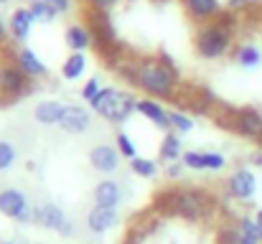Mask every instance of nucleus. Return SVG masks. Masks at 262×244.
Wrapping results in <instances>:
<instances>
[{"mask_svg":"<svg viewBox=\"0 0 262 244\" xmlns=\"http://www.w3.org/2000/svg\"><path fill=\"white\" fill-rule=\"evenodd\" d=\"M135 89H140L145 97H153V99H173L176 102L181 89H183V81H181L173 59L168 54L138 59Z\"/></svg>","mask_w":262,"mask_h":244,"instance_id":"obj_1","label":"nucleus"},{"mask_svg":"<svg viewBox=\"0 0 262 244\" xmlns=\"http://www.w3.org/2000/svg\"><path fill=\"white\" fill-rule=\"evenodd\" d=\"M237 23H239V13L222 10V15L216 20H209V23L199 26L196 36H193L196 56L204 59V61H219L227 54H232L234 51V38H237Z\"/></svg>","mask_w":262,"mask_h":244,"instance_id":"obj_2","label":"nucleus"},{"mask_svg":"<svg viewBox=\"0 0 262 244\" xmlns=\"http://www.w3.org/2000/svg\"><path fill=\"white\" fill-rule=\"evenodd\" d=\"M211 196L201 188H166L156 196V209L188 224H201L211 214Z\"/></svg>","mask_w":262,"mask_h":244,"instance_id":"obj_3","label":"nucleus"},{"mask_svg":"<svg viewBox=\"0 0 262 244\" xmlns=\"http://www.w3.org/2000/svg\"><path fill=\"white\" fill-rule=\"evenodd\" d=\"M214 122L222 130H229V132H234L245 140H252V143L262 145V112L255 107H229V104H224L214 115Z\"/></svg>","mask_w":262,"mask_h":244,"instance_id":"obj_4","label":"nucleus"},{"mask_svg":"<svg viewBox=\"0 0 262 244\" xmlns=\"http://www.w3.org/2000/svg\"><path fill=\"white\" fill-rule=\"evenodd\" d=\"M89 107L110 125H125L133 117V112H138V99L127 92H120L117 86H102L99 94L89 102Z\"/></svg>","mask_w":262,"mask_h":244,"instance_id":"obj_5","label":"nucleus"},{"mask_svg":"<svg viewBox=\"0 0 262 244\" xmlns=\"http://www.w3.org/2000/svg\"><path fill=\"white\" fill-rule=\"evenodd\" d=\"M31 77H26V72L13 61V59H0V99L15 102L20 99L26 92H31Z\"/></svg>","mask_w":262,"mask_h":244,"instance_id":"obj_6","label":"nucleus"},{"mask_svg":"<svg viewBox=\"0 0 262 244\" xmlns=\"http://www.w3.org/2000/svg\"><path fill=\"white\" fill-rule=\"evenodd\" d=\"M0 214L13 219L15 224H33V206L20 188H3L0 191Z\"/></svg>","mask_w":262,"mask_h":244,"instance_id":"obj_7","label":"nucleus"},{"mask_svg":"<svg viewBox=\"0 0 262 244\" xmlns=\"http://www.w3.org/2000/svg\"><path fill=\"white\" fill-rule=\"evenodd\" d=\"M227 193L237 201H252L255 193H257V175L252 168L247 165H239L229 173L227 178Z\"/></svg>","mask_w":262,"mask_h":244,"instance_id":"obj_8","label":"nucleus"},{"mask_svg":"<svg viewBox=\"0 0 262 244\" xmlns=\"http://www.w3.org/2000/svg\"><path fill=\"white\" fill-rule=\"evenodd\" d=\"M181 163L186 165V170H224L227 158L219 150H183Z\"/></svg>","mask_w":262,"mask_h":244,"instance_id":"obj_9","label":"nucleus"},{"mask_svg":"<svg viewBox=\"0 0 262 244\" xmlns=\"http://www.w3.org/2000/svg\"><path fill=\"white\" fill-rule=\"evenodd\" d=\"M120 161H122V156H120V150L115 145L99 143V145H94L89 150V165L97 173H102V175H112L120 168Z\"/></svg>","mask_w":262,"mask_h":244,"instance_id":"obj_10","label":"nucleus"},{"mask_svg":"<svg viewBox=\"0 0 262 244\" xmlns=\"http://www.w3.org/2000/svg\"><path fill=\"white\" fill-rule=\"evenodd\" d=\"M33 23H36V15H33V10H31L28 5L15 8V10L10 13V18H8V31H10V38H13L18 46H23V43L28 41L31 31H33Z\"/></svg>","mask_w":262,"mask_h":244,"instance_id":"obj_11","label":"nucleus"},{"mask_svg":"<svg viewBox=\"0 0 262 244\" xmlns=\"http://www.w3.org/2000/svg\"><path fill=\"white\" fill-rule=\"evenodd\" d=\"M186 15L196 23V26H204L209 20H216L224 10L222 0H181Z\"/></svg>","mask_w":262,"mask_h":244,"instance_id":"obj_12","label":"nucleus"},{"mask_svg":"<svg viewBox=\"0 0 262 244\" xmlns=\"http://www.w3.org/2000/svg\"><path fill=\"white\" fill-rule=\"evenodd\" d=\"M67 214L59 204H51V201H43L33 209V224L49 229V232H61V227L67 224Z\"/></svg>","mask_w":262,"mask_h":244,"instance_id":"obj_13","label":"nucleus"},{"mask_svg":"<svg viewBox=\"0 0 262 244\" xmlns=\"http://www.w3.org/2000/svg\"><path fill=\"white\" fill-rule=\"evenodd\" d=\"M13 61L26 72V77H31V79H43V77H49V66L41 61V56L31 49V46H18L15 49V56H13Z\"/></svg>","mask_w":262,"mask_h":244,"instance_id":"obj_14","label":"nucleus"},{"mask_svg":"<svg viewBox=\"0 0 262 244\" xmlns=\"http://www.w3.org/2000/svg\"><path fill=\"white\" fill-rule=\"evenodd\" d=\"M59 127L64 132H69V135H82V132H87L89 127H92V115L82 104H67Z\"/></svg>","mask_w":262,"mask_h":244,"instance_id":"obj_15","label":"nucleus"},{"mask_svg":"<svg viewBox=\"0 0 262 244\" xmlns=\"http://www.w3.org/2000/svg\"><path fill=\"white\" fill-rule=\"evenodd\" d=\"M120 224V214L117 209H107V206H92L87 214V229L92 234H107L110 229H115Z\"/></svg>","mask_w":262,"mask_h":244,"instance_id":"obj_16","label":"nucleus"},{"mask_svg":"<svg viewBox=\"0 0 262 244\" xmlns=\"http://www.w3.org/2000/svg\"><path fill=\"white\" fill-rule=\"evenodd\" d=\"M64 109H67V104L59 102V99H41L33 107V120L43 127H59V122L64 117Z\"/></svg>","mask_w":262,"mask_h":244,"instance_id":"obj_17","label":"nucleus"},{"mask_svg":"<svg viewBox=\"0 0 262 244\" xmlns=\"http://www.w3.org/2000/svg\"><path fill=\"white\" fill-rule=\"evenodd\" d=\"M92 198H94V206H107V209H117L122 204V186L112 178H104L94 186L92 191Z\"/></svg>","mask_w":262,"mask_h":244,"instance_id":"obj_18","label":"nucleus"},{"mask_svg":"<svg viewBox=\"0 0 262 244\" xmlns=\"http://www.w3.org/2000/svg\"><path fill=\"white\" fill-rule=\"evenodd\" d=\"M138 115H143L158 130H168V109L161 104V99H153V97L138 99Z\"/></svg>","mask_w":262,"mask_h":244,"instance_id":"obj_19","label":"nucleus"},{"mask_svg":"<svg viewBox=\"0 0 262 244\" xmlns=\"http://www.w3.org/2000/svg\"><path fill=\"white\" fill-rule=\"evenodd\" d=\"M64 43L72 51H82L84 54L87 49H94V36H92L89 26H84V23H72L64 31Z\"/></svg>","mask_w":262,"mask_h":244,"instance_id":"obj_20","label":"nucleus"},{"mask_svg":"<svg viewBox=\"0 0 262 244\" xmlns=\"http://www.w3.org/2000/svg\"><path fill=\"white\" fill-rule=\"evenodd\" d=\"M232 61L242 69H257L262 64V49L255 46V43H237L234 51L229 54Z\"/></svg>","mask_w":262,"mask_h":244,"instance_id":"obj_21","label":"nucleus"},{"mask_svg":"<svg viewBox=\"0 0 262 244\" xmlns=\"http://www.w3.org/2000/svg\"><path fill=\"white\" fill-rule=\"evenodd\" d=\"M158 158L166 163H178L183 158V145H181V138H178V132L173 130H166V135H163V140H161V145H158Z\"/></svg>","mask_w":262,"mask_h":244,"instance_id":"obj_22","label":"nucleus"},{"mask_svg":"<svg viewBox=\"0 0 262 244\" xmlns=\"http://www.w3.org/2000/svg\"><path fill=\"white\" fill-rule=\"evenodd\" d=\"M84 72H87V56L82 51H72L61 64V77L67 81H77Z\"/></svg>","mask_w":262,"mask_h":244,"instance_id":"obj_23","label":"nucleus"},{"mask_svg":"<svg viewBox=\"0 0 262 244\" xmlns=\"http://www.w3.org/2000/svg\"><path fill=\"white\" fill-rule=\"evenodd\" d=\"M237 227H239V244H262L260 224L255 216H239Z\"/></svg>","mask_w":262,"mask_h":244,"instance_id":"obj_24","label":"nucleus"},{"mask_svg":"<svg viewBox=\"0 0 262 244\" xmlns=\"http://www.w3.org/2000/svg\"><path fill=\"white\" fill-rule=\"evenodd\" d=\"M168 130H173L178 135H186L193 130V117L183 109H168Z\"/></svg>","mask_w":262,"mask_h":244,"instance_id":"obj_25","label":"nucleus"},{"mask_svg":"<svg viewBox=\"0 0 262 244\" xmlns=\"http://www.w3.org/2000/svg\"><path fill=\"white\" fill-rule=\"evenodd\" d=\"M31 10H33V15H36V23H54L61 13L49 3V0H36V3H31L28 5Z\"/></svg>","mask_w":262,"mask_h":244,"instance_id":"obj_26","label":"nucleus"},{"mask_svg":"<svg viewBox=\"0 0 262 244\" xmlns=\"http://www.w3.org/2000/svg\"><path fill=\"white\" fill-rule=\"evenodd\" d=\"M130 170L138 175V178H156L158 175V163L153 158H133L130 161Z\"/></svg>","mask_w":262,"mask_h":244,"instance_id":"obj_27","label":"nucleus"},{"mask_svg":"<svg viewBox=\"0 0 262 244\" xmlns=\"http://www.w3.org/2000/svg\"><path fill=\"white\" fill-rule=\"evenodd\" d=\"M115 148H117V150H120V156H122V158H127V161L138 158V148H135L133 138H130L125 130H120V132L115 135Z\"/></svg>","mask_w":262,"mask_h":244,"instance_id":"obj_28","label":"nucleus"},{"mask_svg":"<svg viewBox=\"0 0 262 244\" xmlns=\"http://www.w3.org/2000/svg\"><path fill=\"white\" fill-rule=\"evenodd\" d=\"M148 234H150V224H148V221L133 224V227L127 229V234H125V239H122V244H145V239H148Z\"/></svg>","mask_w":262,"mask_h":244,"instance_id":"obj_29","label":"nucleus"},{"mask_svg":"<svg viewBox=\"0 0 262 244\" xmlns=\"http://www.w3.org/2000/svg\"><path fill=\"white\" fill-rule=\"evenodd\" d=\"M18 161V150L10 140H0V173L3 170H10Z\"/></svg>","mask_w":262,"mask_h":244,"instance_id":"obj_30","label":"nucleus"},{"mask_svg":"<svg viewBox=\"0 0 262 244\" xmlns=\"http://www.w3.org/2000/svg\"><path fill=\"white\" fill-rule=\"evenodd\" d=\"M260 3L262 0H227V10H232V13H250Z\"/></svg>","mask_w":262,"mask_h":244,"instance_id":"obj_31","label":"nucleus"},{"mask_svg":"<svg viewBox=\"0 0 262 244\" xmlns=\"http://www.w3.org/2000/svg\"><path fill=\"white\" fill-rule=\"evenodd\" d=\"M219 244H239V227H222Z\"/></svg>","mask_w":262,"mask_h":244,"instance_id":"obj_32","label":"nucleus"},{"mask_svg":"<svg viewBox=\"0 0 262 244\" xmlns=\"http://www.w3.org/2000/svg\"><path fill=\"white\" fill-rule=\"evenodd\" d=\"M99 89H102V84H99V79L97 77H92V79L82 86V99H87V102H92L97 94H99Z\"/></svg>","mask_w":262,"mask_h":244,"instance_id":"obj_33","label":"nucleus"},{"mask_svg":"<svg viewBox=\"0 0 262 244\" xmlns=\"http://www.w3.org/2000/svg\"><path fill=\"white\" fill-rule=\"evenodd\" d=\"M84 3H87L92 10H102V13H110V10H112V8H115V5H117L120 0H84Z\"/></svg>","mask_w":262,"mask_h":244,"instance_id":"obj_34","label":"nucleus"},{"mask_svg":"<svg viewBox=\"0 0 262 244\" xmlns=\"http://www.w3.org/2000/svg\"><path fill=\"white\" fill-rule=\"evenodd\" d=\"M183 170H186V165H183L181 161L168 163V165H166V178H168V181H178V178L183 175Z\"/></svg>","mask_w":262,"mask_h":244,"instance_id":"obj_35","label":"nucleus"},{"mask_svg":"<svg viewBox=\"0 0 262 244\" xmlns=\"http://www.w3.org/2000/svg\"><path fill=\"white\" fill-rule=\"evenodd\" d=\"M49 3H51L59 13H67V10L72 8V0H49Z\"/></svg>","mask_w":262,"mask_h":244,"instance_id":"obj_36","label":"nucleus"},{"mask_svg":"<svg viewBox=\"0 0 262 244\" xmlns=\"http://www.w3.org/2000/svg\"><path fill=\"white\" fill-rule=\"evenodd\" d=\"M8 38H10V31H5V23H3V18H0V49L8 43Z\"/></svg>","mask_w":262,"mask_h":244,"instance_id":"obj_37","label":"nucleus"},{"mask_svg":"<svg viewBox=\"0 0 262 244\" xmlns=\"http://www.w3.org/2000/svg\"><path fill=\"white\" fill-rule=\"evenodd\" d=\"M250 165H252V168H262V150H255V153L250 156Z\"/></svg>","mask_w":262,"mask_h":244,"instance_id":"obj_38","label":"nucleus"},{"mask_svg":"<svg viewBox=\"0 0 262 244\" xmlns=\"http://www.w3.org/2000/svg\"><path fill=\"white\" fill-rule=\"evenodd\" d=\"M61 237H74V224L72 221H67L64 227H61V232H59Z\"/></svg>","mask_w":262,"mask_h":244,"instance_id":"obj_39","label":"nucleus"},{"mask_svg":"<svg viewBox=\"0 0 262 244\" xmlns=\"http://www.w3.org/2000/svg\"><path fill=\"white\" fill-rule=\"evenodd\" d=\"M255 219H257V224H260V229H262V209H257V214H255Z\"/></svg>","mask_w":262,"mask_h":244,"instance_id":"obj_40","label":"nucleus"},{"mask_svg":"<svg viewBox=\"0 0 262 244\" xmlns=\"http://www.w3.org/2000/svg\"><path fill=\"white\" fill-rule=\"evenodd\" d=\"M3 244H13V242H3Z\"/></svg>","mask_w":262,"mask_h":244,"instance_id":"obj_41","label":"nucleus"},{"mask_svg":"<svg viewBox=\"0 0 262 244\" xmlns=\"http://www.w3.org/2000/svg\"><path fill=\"white\" fill-rule=\"evenodd\" d=\"M0 3H8V0H0Z\"/></svg>","mask_w":262,"mask_h":244,"instance_id":"obj_42","label":"nucleus"}]
</instances>
